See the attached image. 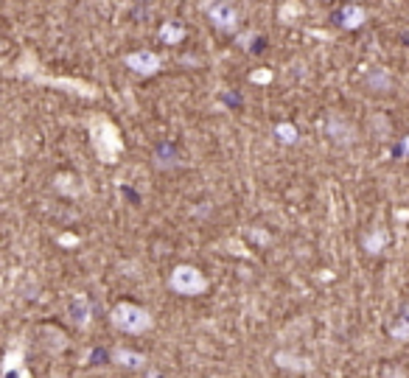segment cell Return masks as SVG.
Listing matches in <instances>:
<instances>
[{
  "instance_id": "obj_12",
  "label": "cell",
  "mask_w": 409,
  "mask_h": 378,
  "mask_svg": "<svg viewBox=\"0 0 409 378\" xmlns=\"http://www.w3.org/2000/svg\"><path fill=\"white\" fill-rule=\"evenodd\" d=\"M186 25L183 22H174V20H169V22H163L160 28H157V39L163 42V45H180L183 39H186Z\"/></svg>"
},
{
  "instance_id": "obj_18",
  "label": "cell",
  "mask_w": 409,
  "mask_h": 378,
  "mask_svg": "<svg viewBox=\"0 0 409 378\" xmlns=\"http://www.w3.org/2000/svg\"><path fill=\"white\" fill-rule=\"evenodd\" d=\"M401 152H404V157H409V135L401 141Z\"/></svg>"
},
{
  "instance_id": "obj_2",
  "label": "cell",
  "mask_w": 409,
  "mask_h": 378,
  "mask_svg": "<svg viewBox=\"0 0 409 378\" xmlns=\"http://www.w3.org/2000/svg\"><path fill=\"white\" fill-rule=\"evenodd\" d=\"M207 286H210L207 278L191 263H180L169 275V289L174 294H180V297H200V294L207 292Z\"/></svg>"
},
{
  "instance_id": "obj_4",
  "label": "cell",
  "mask_w": 409,
  "mask_h": 378,
  "mask_svg": "<svg viewBox=\"0 0 409 378\" xmlns=\"http://www.w3.org/2000/svg\"><path fill=\"white\" fill-rule=\"evenodd\" d=\"M160 56L155 53V51H146V48H141V51H132L129 56H126V67L132 70V73H138V76H155V73H160Z\"/></svg>"
},
{
  "instance_id": "obj_6",
  "label": "cell",
  "mask_w": 409,
  "mask_h": 378,
  "mask_svg": "<svg viewBox=\"0 0 409 378\" xmlns=\"http://www.w3.org/2000/svg\"><path fill=\"white\" fill-rule=\"evenodd\" d=\"M325 132L337 146H353L356 143V129L351 121H345L342 115H328L325 121Z\"/></svg>"
},
{
  "instance_id": "obj_10",
  "label": "cell",
  "mask_w": 409,
  "mask_h": 378,
  "mask_svg": "<svg viewBox=\"0 0 409 378\" xmlns=\"http://www.w3.org/2000/svg\"><path fill=\"white\" fill-rule=\"evenodd\" d=\"M387 244H390V233H387L384 227H373V230L362 238V247H365L368 255H382Z\"/></svg>"
},
{
  "instance_id": "obj_8",
  "label": "cell",
  "mask_w": 409,
  "mask_h": 378,
  "mask_svg": "<svg viewBox=\"0 0 409 378\" xmlns=\"http://www.w3.org/2000/svg\"><path fill=\"white\" fill-rule=\"evenodd\" d=\"M365 20H368V11H365L362 6H356V3H348V6H342V11H339V25L348 28V31L362 28Z\"/></svg>"
},
{
  "instance_id": "obj_13",
  "label": "cell",
  "mask_w": 409,
  "mask_h": 378,
  "mask_svg": "<svg viewBox=\"0 0 409 378\" xmlns=\"http://www.w3.org/2000/svg\"><path fill=\"white\" fill-rule=\"evenodd\" d=\"M390 337H393L396 342H409V306H404V308L396 314V320L390 322Z\"/></svg>"
},
{
  "instance_id": "obj_5",
  "label": "cell",
  "mask_w": 409,
  "mask_h": 378,
  "mask_svg": "<svg viewBox=\"0 0 409 378\" xmlns=\"http://www.w3.org/2000/svg\"><path fill=\"white\" fill-rule=\"evenodd\" d=\"M65 308H67V320H70L76 328H82V331L90 328V322H93V303H90L84 294H79V292L70 294Z\"/></svg>"
},
{
  "instance_id": "obj_20",
  "label": "cell",
  "mask_w": 409,
  "mask_h": 378,
  "mask_svg": "<svg viewBox=\"0 0 409 378\" xmlns=\"http://www.w3.org/2000/svg\"><path fill=\"white\" fill-rule=\"evenodd\" d=\"M0 367H3V356H0Z\"/></svg>"
},
{
  "instance_id": "obj_9",
  "label": "cell",
  "mask_w": 409,
  "mask_h": 378,
  "mask_svg": "<svg viewBox=\"0 0 409 378\" xmlns=\"http://www.w3.org/2000/svg\"><path fill=\"white\" fill-rule=\"evenodd\" d=\"M365 84H368V90L387 93V90H393V76H390L387 67H370V70L365 73Z\"/></svg>"
},
{
  "instance_id": "obj_17",
  "label": "cell",
  "mask_w": 409,
  "mask_h": 378,
  "mask_svg": "<svg viewBox=\"0 0 409 378\" xmlns=\"http://www.w3.org/2000/svg\"><path fill=\"white\" fill-rule=\"evenodd\" d=\"M197 3H200V8H202V11H207V8H210V6H216L219 0H197Z\"/></svg>"
},
{
  "instance_id": "obj_14",
  "label": "cell",
  "mask_w": 409,
  "mask_h": 378,
  "mask_svg": "<svg viewBox=\"0 0 409 378\" xmlns=\"http://www.w3.org/2000/svg\"><path fill=\"white\" fill-rule=\"evenodd\" d=\"M275 138H278V143H283V146H294V143L300 141V132H297L294 124L280 121V124L275 126Z\"/></svg>"
},
{
  "instance_id": "obj_11",
  "label": "cell",
  "mask_w": 409,
  "mask_h": 378,
  "mask_svg": "<svg viewBox=\"0 0 409 378\" xmlns=\"http://www.w3.org/2000/svg\"><path fill=\"white\" fill-rule=\"evenodd\" d=\"M0 376H3V378H31V376H28V370H25V359H22V353L11 351V353L3 359Z\"/></svg>"
},
{
  "instance_id": "obj_19",
  "label": "cell",
  "mask_w": 409,
  "mask_h": 378,
  "mask_svg": "<svg viewBox=\"0 0 409 378\" xmlns=\"http://www.w3.org/2000/svg\"><path fill=\"white\" fill-rule=\"evenodd\" d=\"M149 378H163L160 373H149Z\"/></svg>"
},
{
  "instance_id": "obj_1",
  "label": "cell",
  "mask_w": 409,
  "mask_h": 378,
  "mask_svg": "<svg viewBox=\"0 0 409 378\" xmlns=\"http://www.w3.org/2000/svg\"><path fill=\"white\" fill-rule=\"evenodd\" d=\"M110 322H112L118 331L129 334V337H141V334L152 331V325H155L152 314H149L143 306H138V303H118V306L110 311Z\"/></svg>"
},
{
  "instance_id": "obj_16",
  "label": "cell",
  "mask_w": 409,
  "mask_h": 378,
  "mask_svg": "<svg viewBox=\"0 0 409 378\" xmlns=\"http://www.w3.org/2000/svg\"><path fill=\"white\" fill-rule=\"evenodd\" d=\"M70 180H73L70 174H59V177H56V188L62 190V193H70V196H73L79 188H73V183H70Z\"/></svg>"
},
{
  "instance_id": "obj_7",
  "label": "cell",
  "mask_w": 409,
  "mask_h": 378,
  "mask_svg": "<svg viewBox=\"0 0 409 378\" xmlns=\"http://www.w3.org/2000/svg\"><path fill=\"white\" fill-rule=\"evenodd\" d=\"M112 362H115L118 367H124V370H143V367L149 365V359H146L143 353L129 351V348H115V351H112Z\"/></svg>"
},
{
  "instance_id": "obj_15",
  "label": "cell",
  "mask_w": 409,
  "mask_h": 378,
  "mask_svg": "<svg viewBox=\"0 0 409 378\" xmlns=\"http://www.w3.org/2000/svg\"><path fill=\"white\" fill-rule=\"evenodd\" d=\"M376 378H409V373L398 365H384L376 370Z\"/></svg>"
},
{
  "instance_id": "obj_3",
  "label": "cell",
  "mask_w": 409,
  "mask_h": 378,
  "mask_svg": "<svg viewBox=\"0 0 409 378\" xmlns=\"http://www.w3.org/2000/svg\"><path fill=\"white\" fill-rule=\"evenodd\" d=\"M204 14L210 17L213 28L221 31V34H233V31L238 28V8L233 6V0H219V3L210 6Z\"/></svg>"
}]
</instances>
